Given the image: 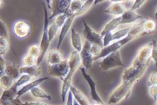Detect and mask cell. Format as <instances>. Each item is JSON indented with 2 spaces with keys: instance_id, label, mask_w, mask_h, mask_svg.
<instances>
[{
  "instance_id": "4316f807",
  "label": "cell",
  "mask_w": 157,
  "mask_h": 105,
  "mask_svg": "<svg viewBox=\"0 0 157 105\" xmlns=\"http://www.w3.org/2000/svg\"><path fill=\"white\" fill-rule=\"evenodd\" d=\"M130 30H131V26L124 28V29H121V30H119V31H113L112 33L113 41L115 42V41H118V40L125 38L126 37L128 36Z\"/></svg>"
},
{
  "instance_id": "52a82bcc",
  "label": "cell",
  "mask_w": 157,
  "mask_h": 105,
  "mask_svg": "<svg viewBox=\"0 0 157 105\" xmlns=\"http://www.w3.org/2000/svg\"><path fill=\"white\" fill-rule=\"evenodd\" d=\"M100 65H101V70L103 71H107L108 70L115 67H124V63L121 60L120 51H116L104 57L101 62Z\"/></svg>"
},
{
  "instance_id": "7bdbcfd3",
  "label": "cell",
  "mask_w": 157,
  "mask_h": 105,
  "mask_svg": "<svg viewBox=\"0 0 157 105\" xmlns=\"http://www.w3.org/2000/svg\"><path fill=\"white\" fill-rule=\"evenodd\" d=\"M145 3H146V1H145V0H136V1H135L134 5H133L132 7H131V10L135 11V10L139 9L140 6L142 5L143 4H145Z\"/></svg>"
},
{
  "instance_id": "7a4b0ae2",
  "label": "cell",
  "mask_w": 157,
  "mask_h": 105,
  "mask_svg": "<svg viewBox=\"0 0 157 105\" xmlns=\"http://www.w3.org/2000/svg\"><path fill=\"white\" fill-rule=\"evenodd\" d=\"M140 77L132 78L128 81H122L120 86L114 89L108 99V104H117L122 100L128 99L131 95V90L135 83L139 80Z\"/></svg>"
},
{
  "instance_id": "ab89813d",
  "label": "cell",
  "mask_w": 157,
  "mask_h": 105,
  "mask_svg": "<svg viewBox=\"0 0 157 105\" xmlns=\"http://www.w3.org/2000/svg\"><path fill=\"white\" fill-rule=\"evenodd\" d=\"M111 42H113L112 33H108L103 37V48L107 47L109 44H111Z\"/></svg>"
},
{
  "instance_id": "74e56055",
  "label": "cell",
  "mask_w": 157,
  "mask_h": 105,
  "mask_svg": "<svg viewBox=\"0 0 157 105\" xmlns=\"http://www.w3.org/2000/svg\"><path fill=\"white\" fill-rule=\"evenodd\" d=\"M102 47L101 46H99V45H96V44H92V46H91V53H92V55L94 56V57H96V56H98L100 55L101 53V50H102Z\"/></svg>"
},
{
  "instance_id": "c3c4849f",
  "label": "cell",
  "mask_w": 157,
  "mask_h": 105,
  "mask_svg": "<svg viewBox=\"0 0 157 105\" xmlns=\"http://www.w3.org/2000/svg\"><path fill=\"white\" fill-rule=\"evenodd\" d=\"M155 18H157V11L156 12H155Z\"/></svg>"
},
{
  "instance_id": "cb8c5ba5",
  "label": "cell",
  "mask_w": 157,
  "mask_h": 105,
  "mask_svg": "<svg viewBox=\"0 0 157 105\" xmlns=\"http://www.w3.org/2000/svg\"><path fill=\"white\" fill-rule=\"evenodd\" d=\"M70 90H71L72 93H73V98L78 102V103H79V105H90V103L89 101H88V99L86 97V96H85L80 90H78V89L72 86L71 89H70Z\"/></svg>"
},
{
  "instance_id": "ba28073f",
  "label": "cell",
  "mask_w": 157,
  "mask_h": 105,
  "mask_svg": "<svg viewBox=\"0 0 157 105\" xmlns=\"http://www.w3.org/2000/svg\"><path fill=\"white\" fill-rule=\"evenodd\" d=\"M70 70L68 60H63L61 63L50 65L48 67V74L52 77L59 78L61 81H64L67 77L68 72Z\"/></svg>"
},
{
  "instance_id": "f546056e",
  "label": "cell",
  "mask_w": 157,
  "mask_h": 105,
  "mask_svg": "<svg viewBox=\"0 0 157 105\" xmlns=\"http://www.w3.org/2000/svg\"><path fill=\"white\" fill-rule=\"evenodd\" d=\"M155 29H156L155 22L154 20H152V19L147 18L145 20V23H144V32H145V35L155 33Z\"/></svg>"
},
{
  "instance_id": "7c38bea8",
  "label": "cell",
  "mask_w": 157,
  "mask_h": 105,
  "mask_svg": "<svg viewBox=\"0 0 157 105\" xmlns=\"http://www.w3.org/2000/svg\"><path fill=\"white\" fill-rule=\"evenodd\" d=\"M91 46L92 44L89 43L88 41L85 42L84 45H83V49L81 50V52L79 53L80 56V59H81V63L83 64V66L86 70L88 69H92V64L94 62V56L91 53Z\"/></svg>"
},
{
  "instance_id": "d6986e66",
  "label": "cell",
  "mask_w": 157,
  "mask_h": 105,
  "mask_svg": "<svg viewBox=\"0 0 157 105\" xmlns=\"http://www.w3.org/2000/svg\"><path fill=\"white\" fill-rule=\"evenodd\" d=\"M121 17H114L109 23H107V24H106V26H105V28L102 30V31L101 32V37L103 38L107 34L113 33V31L115 29H117L119 25H121Z\"/></svg>"
},
{
  "instance_id": "836d02e7",
  "label": "cell",
  "mask_w": 157,
  "mask_h": 105,
  "mask_svg": "<svg viewBox=\"0 0 157 105\" xmlns=\"http://www.w3.org/2000/svg\"><path fill=\"white\" fill-rule=\"evenodd\" d=\"M41 53V50H40V47L39 45H32L30 46L28 50V54L29 55L33 56L36 58H39V56H40Z\"/></svg>"
},
{
  "instance_id": "f35d334b",
  "label": "cell",
  "mask_w": 157,
  "mask_h": 105,
  "mask_svg": "<svg viewBox=\"0 0 157 105\" xmlns=\"http://www.w3.org/2000/svg\"><path fill=\"white\" fill-rule=\"evenodd\" d=\"M157 85V71H154L147 81V87Z\"/></svg>"
},
{
  "instance_id": "4dcf8cb0",
  "label": "cell",
  "mask_w": 157,
  "mask_h": 105,
  "mask_svg": "<svg viewBox=\"0 0 157 105\" xmlns=\"http://www.w3.org/2000/svg\"><path fill=\"white\" fill-rule=\"evenodd\" d=\"M10 48H11L10 38H0V53H1V56H3L4 55H6V53L9 51Z\"/></svg>"
},
{
  "instance_id": "f1b7e54d",
  "label": "cell",
  "mask_w": 157,
  "mask_h": 105,
  "mask_svg": "<svg viewBox=\"0 0 157 105\" xmlns=\"http://www.w3.org/2000/svg\"><path fill=\"white\" fill-rule=\"evenodd\" d=\"M14 83H15V81L11 77H9L7 75L1 77V87L4 90H6V89H9L10 88H11L14 85Z\"/></svg>"
},
{
  "instance_id": "d590c367",
  "label": "cell",
  "mask_w": 157,
  "mask_h": 105,
  "mask_svg": "<svg viewBox=\"0 0 157 105\" xmlns=\"http://www.w3.org/2000/svg\"><path fill=\"white\" fill-rule=\"evenodd\" d=\"M67 15L65 13V14H62L60 16H59V17H56V19H55V24H56L57 25L59 26V28L61 30V28L64 26V24H66L67 22Z\"/></svg>"
},
{
  "instance_id": "5b68a950",
  "label": "cell",
  "mask_w": 157,
  "mask_h": 105,
  "mask_svg": "<svg viewBox=\"0 0 157 105\" xmlns=\"http://www.w3.org/2000/svg\"><path fill=\"white\" fill-rule=\"evenodd\" d=\"M135 39L134 37L132 36H128L126 37L125 38L121 39V40H118V41H115L113 42L111 44H109L107 47H104L102 50H101V53L98 56L96 57H94V61H96V60H99V59H103L104 57H106L108 55L112 54V53H114L116 51H119V50L124 46L125 44H127L128 43H129L130 41Z\"/></svg>"
},
{
  "instance_id": "277c9868",
  "label": "cell",
  "mask_w": 157,
  "mask_h": 105,
  "mask_svg": "<svg viewBox=\"0 0 157 105\" xmlns=\"http://www.w3.org/2000/svg\"><path fill=\"white\" fill-rule=\"evenodd\" d=\"M44 7V13H45V19H44V29H43V35H42V39L40 42V50H41V53L40 56L38 58V63L37 65L39 66L41 64V63L43 61V59L45 58V56L47 52V50L49 49L50 46V38H49V33H48V30H49V17L47 15V10H46V6L45 5H43Z\"/></svg>"
},
{
  "instance_id": "30bf717a",
  "label": "cell",
  "mask_w": 157,
  "mask_h": 105,
  "mask_svg": "<svg viewBox=\"0 0 157 105\" xmlns=\"http://www.w3.org/2000/svg\"><path fill=\"white\" fill-rule=\"evenodd\" d=\"M82 22L84 24L83 36L86 38V41H88L92 44H96L103 48V38L101 37V34L97 33L94 30H92L84 19H82Z\"/></svg>"
},
{
  "instance_id": "9a60e30c",
  "label": "cell",
  "mask_w": 157,
  "mask_h": 105,
  "mask_svg": "<svg viewBox=\"0 0 157 105\" xmlns=\"http://www.w3.org/2000/svg\"><path fill=\"white\" fill-rule=\"evenodd\" d=\"M127 11L128 9L123 5V2H113L107 9H106L105 13L110 14L117 17H121Z\"/></svg>"
},
{
  "instance_id": "e0dca14e",
  "label": "cell",
  "mask_w": 157,
  "mask_h": 105,
  "mask_svg": "<svg viewBox=\"0 0 157 105\" xmlns=\"http://www.w3.org/2000/svg\"><path fill=\"white\" fill-rule=\"evenodd\" d=\"M47 79H48L47 78H38V79L34 80V81H33V82L29 83L28 84L24 85L22 88H20L19 89H18V91H17V99H19V97H20L21 96L25 95L26 92L31 91V90H32V89H33L34 88L38 87L40 83H42L44 81H46Z\"/></svg>"
},
{
  "instance_id": "681fc988",
  "label": "cell",
  "mask_w": 157,
  "mask_h": 105,
  "mask_svg": "<svg viewBox=\"0 0 157 105\" xmlns=\"http://www.w3.org/2000/svg\"><path fill=\"white\" fill-rule=\"evenodd\" d=\"M155 105H157V103H156V104H155Z\"/></svg>"
},
{
  "instance_id": "ee69618b",
  "label": "cell",
  "mask_w": 157,
  "mask_h": 105,
  "mask_svg": "<svg viewBox=\"0 0 157 105\" xmlns=\"http://www.w3.org/2000/svg\"><path fill=\"white\" fill-rule=\"evenodd\" d=\"M73 95L71 90H69L67 94V105H73Z\"/></svg>"
},
{
  "instance_id": "7dc6e473",
  "label": "cell",
  "mask_w": 157,
  "mask_h": 105,
  "mask_svg": "<svg viewBox=\"0 0 157 105\" xmlns=\"http://www.w3.org/2000/svg\"><path fill=\"white\" fill-rule=\"evenodd\" d=\"M93 105H101V104H100V103H94V104Z\"/></svg>"
},
{
  "instance_id": "7402d4cb",
  "label": "cell",
  "mask_w": 157,
  "mask_h": 105,
  "mask_svg": "<svg viewBox=\"0 0 157 105\" xmlns=\"http://www.w3.org/2000/svg\"><path fill=\"white\" fill-rule=\"evenodd\" d=\"M42 71L41 68L38 65L33 66H23L20 67V74L22 75H29L32 78H38L41 75Z\"/></svg>"
},
{
  "instance_id": "4fadbf2b",
  "label": "cell",
  "mask_w": 157,
  "mask_h": 105,
  "mask_svg": "<svg viewBox=\"0 0 157 105\" xmlns=\"http://www.w3.org/2000/svg\"><path fill=\"white\" fill-rule=\"evenodd\" d=\"M149 63L150 61L147 62L145 65H143L140 68H135V67L130 66L128 68H127L123 72V75H122V81H128L132 78H137V77H142L143 74L145 73L147 71V67L149 65Z\"/></svg>"
},
{
  "instance_id": "ffe728a7",
  "label": "cell",
  "mask_w": 157,
  "mask_h": 105,
  "mask_svg": "<svg viewBox=\"0 0 157 105\" xmlns=\"http://www.w3.org/2000/svg\"><path fill=\"white\" fill-rule=\"evenodd\" d=\"M146 19H142L140 20V22L135 23L134 24V25L131 26V30L129 31V36H132L134 37L135 38L142 36V35H145L144 32V23H145Z\"/></svg>"
},
{
  "instance_id": "d6a6232c",
  "label": "cell",
  "mask_w": 157,
  "mask_h": 105,
  "mask_svg": "<svg viewBox=\"0 0 157 105\" xmlns=\"http://www.w3.org/2000/svg\"><path fill=\"white\" fill-rule=\"evenodd\" d=\"M31 79H32V77H31V76L25 75H25H22V76L15 82V85L17 86V88H18V87H21L22 85L26 84V83H28L29 81H31Z\"/></svg>"
},
{
  "instance_id": "f6af8a7d",
  "label": "cell",
  "mask_w": 157,
  "mask_h": 105,
  "mask_svg": "<svg viewBox=\"0 0 157 105\" xmlns=\"http://www.w3.org/2000/svg\"><path fill=\"white\" fill-rule=\"evenodd\" d=\"M1 105H15V104H13L12 103H10V102H2V103H1Z\"/></svg>"
},
{
  "instance_id": "603a6c76",
  "label": "cell",
  "mask_w": 157,
  "mask_h": 105,
  "mask_svg": "<svg viewBox=\"0 0 157 105\" xmlns=\"http://www.w3.org/2000/svg\"><path fill=\"white\" fill-rule=\"evenodd\" d=\"M6 74L14 80L17 79L20 74V68L14 63H6Z\"/></svg>"
},
{
  "instance_id": "3957f363",
  "label": "cell",
  "mask_w": 157,
  "mask_h": 105,
  "mask_svg": "<svg viewBox=\"0 0 157 105\" xmlns=\"http://www.w3.org/2000/svg\"><path fill=\"white\" fill-rule=\"evenodd\" d=\"M94 1H93V0L86 1V4H85L84 7H83L80 11H77V12L73 13V15H71L70 17H68L67 20L66 24H64V26L61 28L60 34H59V42H58V46H57V50H59V48H60V46H61L62 42H63V40H64V38H65L66 35L67 34L69 29H71V28H72V24H73V20L75 19V17H78V16H81V15L85 14L86 11L89 10L90 7L93 5V4H94Z\"/></svg>"
},
{
  "instance_id": "9c48e42d",
  "label": "cell",
  "mask_w": 157,
  "mask_h": 105,
  "mask_svg": "<svg viewBox=\"0 0 157 105\" xmlns=\"http://www.w3.org/2000/svg\"><path fill=\"white\" fill-rule=\"evenodd\" d=\"M70 0H53L52 1L50 9L52 10V15L49 17V19H52L53 17H59L62 14H65L70 7L71 5Z\"/></svg>"
},
{
  "instance_id": "d4e9b609",
  "label": "cell",
  "mask_w": 157,
  "mask_h": 105,
  "mask_svg": "<svg viewBox=\"0 0 157 105\" xmlns=\"http://www.w3.org/2000/svg\"><path fill=\"white\" fill-rule=\"evenodd\" d=\"M86 1H81V0H73L71 2L70 7L66 12V14L67 15V17H70L71 15H73V13L79 11L83 7H84Z\"/></svg>"
},
{
  "instance_id": "484cf974",
  "label": "cell",
  "mask_w": 157,
  "mask_h": 105,
  "mask_svg": "<svg viewBox=\"0 0 157 105\" xmlns=\"http://www.w3.org/2000/svg\"><path fill=\"white\" fill-rule=\"evenodd\" d=\"M63 61L62 56L59 50H51L47 55V63L50 65L59 63Z\"/></svg>"
},
{
  "instance_id": "1f68e13d",
  "label": "cell",
  "mask_w": 157,
  "mask_h": 105,
  "mask_svg": "<svg viewBox=\"0 0 157 105\" xmlns=\"http://www.w3.org/2000/svg\"><path fill=\"white\" fill-rule=\"evenodd\" d=\"M37 63H38V58L34 57L33 56L29 55V54H27V55L23 58V64H24V66H33V65H37Z\"/></svg>"
},
{
  "instance_id": "44dd1931",
  "label": "cell",
  "mask_w": 157,
  "mask_h": 105,
  "mask_svg": "<svg viewBox=\"0 0 157 105\" xmlns=\"http://www.w3.org/2000/svg\"><path fill=\"white\" fill-rule=\"evenodd\" d=\"M71 40H72V44L74 48V50L78 51V53L81 52L83 49L82 46V40H81V36L75 31V29L73 27L71 28Z\"/></svg>"
},
{
  "instance_id": "60d3db41",
  "label": "cell",
  "mask_w": 157,
  "mask_h": 105,
  "mask_svg": "<svg viewBox=\"0 0 157 105\" xmlns=\"http://www.w3.org/2000/svg\"><path fill=\"white\" fill-rule=\"evenodd\" d=\"M148 92L154 99L157 101V85L148 87Z\"/></svg>"
},
{
  "instance_id": "8d00e7d4",
  "label": "cell",
  "mask_w": 157,
  "mask_h": 105,
  "mask_svg": "<svg viewBox=\"0 0 157 105\" xmlns=\"http://www.w3.org/2000/svg\"><path fill=\"white\" fill-rule=\"evenodd\" d=\"M153 44V48H152V53H151V59L154 60L155 66L157 67V42L156 40H153L152 41Z\"/></svg>"
},
{
  "instance_id": "ac0fdd59",
  "label": "cell",
  "mask_w": 157,
  "mask_h": 105,
  "mask_svg": "<svg viewBox=\"0 0 157 105\" xmlns=\"http://www.w3.org/2000/svg\"><path fill=\"white\" fill-rule=\"evenodd\" d=\"M17 87L14 85L10 88L9 89H6V90H4L3 93L1 95V103L2 102H10V103H12V101L14 99L17 98Z\"/></svg>"
},
{
  "instance_id": "bcb514c9",
  "label": "cell",
  "mask_w": 157,
  "mask_h": 105,
  "mask_svg": "<svg viewBox=\"0 0 157 105\" xmlns=\"http://www.w3.org/2000/svg\"><path fill=\"white\" fill-rule=\"evenodd\" d=\"M73 105H79V103H78V102L76 101V100L74 99L73 100Z\"/></svg>"
},
{
  "instance_id": "5bb4252c",
  "label": "cell",
  "mask_w": 157,
  "mask_h": 105,
  "mask_svg": "<svg viewBox=\"0 0 157 105\" xmlns=\"http://www.w3.org/2000/svg\"><path fill=\"white\" fill-rule=\"evenodd\" d=\"M31 24L26 20H18L13 26V32L19 38H26L31 33Z\"/></svg>"
},
{
  "instance_id": "83f0119b",
  "label": "cell",
  "mask_w": 157,
  "mask_h": 105,
  "mask_svg": "<svg viewBox=\"0 0 157 105\" xmlns=\"http://www.w3.org/2000/svg\"><path fill=\"white\" fill-rule=\"evenodd\" d=\"M31 94L32 96L35 97V98H41V99H47V100H51L52 99V96L50 95L45 93V91L42 89L41 88H39V86L34 88L33 89H32L31 91Z\"/></svg>"
},
{
  "instance_id": "b9f144b4",
  "label": "cell",
  "mask_w": 157,
  "mask_h": 105,
  "mask_svg": "<svg viewBox=\"0 0 157 105\" xmlns=\"http://www.w3.org/2000/svg\"><path fill=\"white\" fill-rule=\"evenodd\" d=\"M6 63L7 62L4 59V57L1 56V58H0V65H1V77L2 76H5L6 74Z\"/></svg>"
},
{
  "instance_id": "8992f818",
  "label": "cell",
  "mask_w": 157,
  "mask_h": 105,
  "mask_svg": "<svg viewBox=\"0 0 157 105\" xmlns=\"http://www.w3.org/2000/svg\"><path fill=\"white\" fill-rule=\"evenodd\" d=\"M152 48H153L152 42L142 46L138 51L137 56H135L132 66L135 67V68H140L143 65H145L147 62L150 61L151 60Z\"/></svg>"
},
{
  "instance_id": "6da1fadb",
  "label": "cell",
  "mask_w": 157,
  "mask_h": 105,
  "mask_svg": "<svg viewBox=\"0 0 157 105\" xmlns=\"http://www.w3.org/2000/svg\"><path fill=\"white\" fill-rule=\"evenodd\" d=\"M69 63V67L70 70L68 72L67 77L66 79L63 81V85L61 89V100L62 102H65L68 92L70 90V89L72 87V81H73V77L76 71L80 68V63H81V59H80V56L79 53L76 50H73L71 53V55L69 56L68 59Z\"/></svg>"
},
{
  "instance_id": "8fae6325",
  "label": "cell",
  "mask_w": 157,
  "mask_h": 105,
  "mask_svg": "<svg viewBox=\"0 0 157 105\" xmlns=\"http://www.w3.org/2000/svg\"><path fill=\"white\" fill-rule=\"evenodd\" d=\"M79 70L81 71L82 76L84 77V78L86 79V81L87 82L88 85H89L90 89H91V97H92V99L94 100L95 103H100V104L101 105H107L105 103H104V101L101 99V96H99L98 92H97V90H96L95 81L92 78V77L90 76L89 74H87V73H86V70L85 69L84 67H80V68H79Z\"/></svg>"
},
{
  "instance_id": "e575fe53",
  "label": "cell",
  "mask_w": 157,
  "mask_h": 105,
  "mask_svg": "<svg viewBox=\"0 0 157 105\" xmlns=\"http://www.w3.org/2000/svg\"><path fill=\"white\" fill-rule=\"evenodd\" d=\"M59 26L57 25L55 22H53V24L49 26V30H48V33H49V38H50V42H52L53 38H55V36L57 35V32L59 31Z\"/></svg>"
},
{
  "instance_id": "2e32d148",
  "label": "cell",
  "mask_w": 157,
  "mask_h": 105,
  "mask_svg": "<svg viewBox=\"0 0 157 105\" xmlns=\"http://www.w3.org/2000/svg\"><path fill=\"white\" fill-rule=\"evenodd\" d=\"M139 19L142 20L144 19V17H141L140 15H138L135 11H132L131 9H129L124 13L121 16V24H135L136 21H138Z\"/></svg>"
}]
</instances>
